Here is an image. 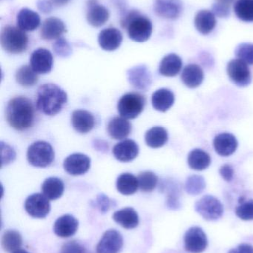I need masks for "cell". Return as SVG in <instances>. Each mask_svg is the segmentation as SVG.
I'll return each instance as SVG.
<instances>
[{
    "label": "cell",
    "instance_id": "6da1fadb",
    "mask_svg": "<svg viewBox=\"0 0 253 253\" xmlns=\"http://www.w3.org/2000/svg\"><path fill=\"white\" fill-rule=\"evenodd\" d=\"M6 117L7 123L13 129L19 131L27 130L34 123V105L30 99L24 96L13 98L7 104Z\"/></svg>",
    "mask_w": 253,
    "mask_h": 253
},
{
    "label": "cell",
    "instance_id": "7a4b0ae2",
    "mask_svg": "<svg viewBox=\"0 0 253 253\" xmlns=\"http://www.w3.org/2000/svg\"><path fill=\"white\" fill-rule=\"evenodd\" d=\"M67 102V93L56 84H44L37 90L36 105L45 115H56L62 111Z\"/></svg>",
    "mask_w": 253,
    "mask_h": 253
},
{
    "label": "cell",
    "instance_id": "3957f363",
    "mask_svg": "<svg viewBox=\"0 0 253 253\" xmlns=\"http://www.w3.org/2000/svg\"><path fill=\"white\" fill-rule=\"evenodd\" d=\"M122 26L127 29L129 38L137 42H144L151 37L152 23L136 10L129 11L121 21Z\"/></svg>",
    "mask_w": 253,
    "mask_h": 253
},
{
    "label": "cell",
    "instance_id": "277c9868",
    "mask_svg": "<svg viewBox=\"0 0 253 253\" xmlns=\"http://www.w3.org/2000/svg\"><path fill=\"white\" fill-rule=\"evenodd\" d=\"M28 38L25 31L14 26L4 27L1 33V44L5 51L19 54L28 47Z\"/></svg>",
    "mask_w": 253,
    "mask_h": 253
},
{
    "label": "cell",
    "instance_id": "5b68a950",
    "mask_svg": "<svg viewBox=\"0 0 253 253\" xmlns=\"http://www.w3.org/2000/svg\"><path fill=\"white\" fill-rule=\"evenodd\" d=\"M55 153L49 143L44 141H35L28 147L27 159L37 168H46L54 160Z\"/></svg>",
    "mask_w": 253,
    "mask_h": 253
},
{
    "label": "cell",
    "instance_id": "8992f818",
    "mask_svg": "<svg viewBox=\"0 0 253 253\" xmlns=\"http://www.w3.org/2000/svg\"><path fill=\"white\" fill-rule=\"evenodd\" d=\"M145 104V98L140 93H126L119 100L117 110L123 118L133 120L142 113Z\"/></svg>",
    "mask_w": 253,
    "mask_h": 253
},
{
    "label": "cell",
    "instance_id": "52a82bcc",
    "mask_svg": "<svg viewBox=\"0 0 253 253\" xmlns=\"http://www.w3.org/2000/svg\"><path fill=\"white\" fill-rule=\"evenodd\" d=\"M196 212L207 221H217L222 217L224 214V206L221 202L215 196H203L199 199L196 205Z\"/></svg>",
    "mask_w": 253,
    "mask_h": 253
},
{
    "label": "cell",
    "instance_id": "ba28073f",
    "mask_svg": "<svg viewBox=\"0 0 253 253\" xmlns=\"http://www.w3.org/2000/svg\"><path fill=\"white\" fill-rule=\"evenodd\" d=\"M227 71L230 80L238 87H247L251 84V71L248 64L241 59H233L229 62Z\"/></svg>",
    "mask_w": 253,
    "mask_h": 253
},
{
    "label": "cell",
    "instance_id": "9c48e42d",
    "mask_svg": "<svg viewBox=\"0 0 253 253\" xmlns=\"http://www.w3.org/2000/svg\"><path fill=\"white\" fill-rule=\"evenodd\" d=\"M49 199L43 194L34 193L27 198L25 208L30 216L34 218H44L50 212Z\"/></svg>",
    "mask_w": 253,
    "mask_h": 253
},
{
    "label": "cell",
    "instance_id": "30bf717a",
    "mask_svg": "<svg viewBox=\"0 0 253 253\" xmlns=\"http://www.w3.org/2000/svg\"><path fill=\"white\" fill-rule=\"evenodd\" d=\"M208 246L206 233L199 227H193L186 232L184 236V248L188 252L201 253Z\"/></svg>",
    "mask_w": 253,
    "mask_h": 253
},
{
    "label": "cell",
    "instance_id": "8fae6325",
    "mask_svg": "<svg viewBox=\"0 0 253 253\" xmlns=\"http://www.w3.org/2000/svg\"><path fill=\"white\" fill-rule=\"evenodd\" d=\"M123 245L122 235L115 230L105 232L96 247L97 253H119Z\"/></svg>",
    "mask_w": 253,
    "mask_h": 253
},
{
    "label": "cell",
    "instance_id": "7c38bea8",
    "mask_svg": "<svg viewBox=\"0 0 253 253\" xmlns=\"http://www.w3.org/2000/svg\"><path fill=\"white\" fill-rule=\"evenodd\" d=\"M91 159L83 153H74L70 155L64 161L65 170L71 175H81L86 173L90 169Z\"/></svg>",
    "mask_w": 253,
    "mask_h": 253
},
{
    "label": "cell",
    "instance_id": "4fadbf2b",
    "mask_svg": "<svg viewBox=\"0 0 253 253\" xmlns=\"http://www.w3.org/2000/svg\"><path fill=\"white\" fill-rule=\"evenodd\" d=\"M30 64L32 69L38 74H46L53 68V58L49 50L39 48L34 50L30 58Z\"/></svg>",
    "mask_w": 253,
    "mask_h": 253
},
{
    "label": "cell",
    "instance_id": "5bb4252c",
    "mask_svg": "<svg viewBox=\"0 0 253 253\" xmlns=\"http://www.w3.org/2000/svg\"><path fill=\"white\" fill-rule=\"evenodd\" d=\"M154 11L160 17L167 19H177L183 11L181 0H155Z\"/></svg>",
    "mask_w": 253,
    "mask_h": 253
},
{
    "label": "cell",
    "instance_id": "9a60e30c",
    "mask_svg": "<svg viewBox=\"0 0 253 253\" xmlns=\"http://www.w3.org/2000/svg\"><path fill=\"white\" fill-rule=\"evenodd\" d=\"M127 75L130 84L138 90L147 91L151 86L152 78L148 68L144 65L134 67L128 71Z\"/></svg>",
    "mask_w": 253,
    "mask_h": 253
},
{
    "label": "cell",
    "instance_id": "2e32d148",
    "mask_svg": "<svg viewBox=\"0 0 253 253\" xmlns=\"http://www.w3.org/2000/svg\"><path fill=\"white\" fill-rule=\"evenodd\" d=\"M123 42L122 33L117 28L102 30L98 36V43L101 48L106 51H114L120 47Z\"/></svg>",
    "mask_w": 253,
    "mask_h": 253
},
{
    "label": "cell",
    "instance_id": "e0dca14e",
    "mask_svg": "<svg viewBox=\"0 0 253 253\" xmlns=\"http://www.w3.org/2000/svg\"><path fill=\"white\" fill-rule=\"evenodd\" d=\"M86 19L93 27L102 26L109 19V12L106 7L100 4L96 0H91L87 4Z\"/></svg>",
    "mask_w": 253,
    "mask_h": 253
},
{
    "label": "cell",
    "instance_id": "ac0fdd59",
    "mask_svg": "<svg viewBox=\"0 0 253 253\" xmlns=\"http://www.w3.org/2000/svg\"><path fill=\"white\" fill-rule=\"evenodd\" d=\"M139 153V147L133 140L126 139L117 143L113 148V154L118 161L129 162L134 160Z\"/></svg>",
    "mask_w": 253,
    "mask_h": 253
},
{
    "label": "cell",
    "instance_id": "d6986e66",
    "mask_svg": "<svg viewBox=\"0 0 253 253\" xmlns=\"http://www.w3.org/2000/svg\"><path fill=\"white\" fill-rule=\"evenodd\" d=\"M65 32V26L61 19L56 17L46 19L40 29V37L45 40H56L60 38Z\"/></svg>",
    "mask_w": 253,
    "mask_h": 253
},
{
    "label": "cell",
    "instance_id": "ffe728a7",
    "mask_svg": "<svg viewBox=\"0 0 253 253\" xmlns=\"http://www.w3.org/2000/svg\"><path fill=\"white\" fill-rule=\"evenodd\" d=\"M71 124L79 133L86 134L95 126V117L92 113L85 110H77L71 115Z\"/></svg>",
    "mask_w": 253,
    "mask_h": 253
},
{
    "label": "cell",
    "instance_id": "44dd1931",
    "mask_svg": "<svg viewBox=\"0 0 253 253\" xmlns=\"http://www.w3.org/2000/svg\"><path fill=\"white\" fill-rule=\"evenodd\" d=\"M78 226V221L72 215H62L55 222L53 231L59 237L69 238L75 234Z\"/></svg>",
    "mask_w": 253,
    "mask_h": 253
},
{
    "label": "cell",
    "instance_id": "7402d4cb",
    "mask_svg": "<svg viewBox=\"0 0 253 253\" xmlns=\"http://www.w3.org/2000/svg\"><path fill=\"white\" fill-rule=\"evenodd\" d=\"M181 80L189 88L199 87L204 80V73L199 65L196 64L187 65L181 73Z\"/></svg>",
    "mask_w": 253,
    "mask_h": 253
},
{
    "label": "cell",
    "instance_id": "603a6c76",
    "mask_svg": "<svg viewBox=\"0 0 253 253\" xmlns=\"http://www.w3.org/2000/svg\"><path fill=\"white\" fill-rule=\"evenodd\" d=\"M215 151L221 156H229L236 152L238 141L236 137L230 133H221L215 137L213 141Z\"/></svg>",
    "mask_w": 253,
    "mask_h": 253
},
{
    "label": "cell",
    "instance_id": "cb8c5ba5",
    "mask_svg": "<svg viewBox=\"0 0 253 253\" xmlns=\"http://www.w3.org/2000/svg\"><path fill=\"white\" fill-rule=\"evenodd\" d=\"M194 23L199 32L203 35H207L210 34L216 26V16L210 10H200L195 16Z\"/></svg>",
    "mask_w": 253,
    "mask_h": 253
},
{
    "label": "cell",
    "instance_id": "d4e9b609",
    "mask_svg": "<svg viewBox=\"0 0 253 253\" xmlns=\"http://www.w3.org/2000/svg\"><path fill=\"white\" fill-rule=\"evenodd\" d=\"M132 131V125L127 119L114 117L108 125V132L110 136L115 140H123L127 138Z\"/></svg>",
    "mask_w": 253,
    "mask_h": 253
},
{
    "label": "cell",
    "instance_id": "484cf974",
    "mask_svg": "<svg viewBox=\"0 0 253 253\" xmlns=\"http://www.w3.org/2000/svg\"><path fill=\"white\" fill-rule=\"evenodd\" d=\"M175 102V95L169 89L162 88L153 93L152 103L153 108L160 112H166Z\"/></svg>",
    "mask_w": 253,
    "mask_h": 253
},
{
    "label": "cell",
    "instance_id": "4316f807",
    "mask_svg": "<svg viewBox=\"0 0 253 253\" xmlns=\"http://www.w3.org/2000/svg\"><path fill=\"white\" fill-rule=\"evenodd\" d=\"M113 219L123 228L128 230L135 228L139 224L138 213L132 208H123L114 212Z\"/></svg>",
    "mask_w": 253,
    "mask_h": 253
},
{
    "label": "cell",
    "instance_id": "83f0119b",
    "mask_svg": "<svg viewBox=\"0 0 253 253\" xmlns=\"http://www.w3.org/2000/svg\"><path fill=\"white\" fill-rule=\"evenodd\" d=\"M18 28L24 31H33L38 28L40 17L38 13L28 8L22 9L16 18Z\"/></svg>",
    "mask_w": 253,
    "mask_h": 253
},
{
    "label": "cell",
    "instance_id": "f1b7e54d",
    "mask_svg": "<svg viewBox=\"0 0 253 253\" xmlns=\"http://www.w3.org/2000/svg\"><path fill=\"white\" fill-rule=\"evenodd\" d=\"M182 59L175 53H170L165 56L160 62L159 71L165 77H175L182 68Z\"/></svg>",
    "mask_w": 253,
    "mask_h": 253
},
{
    "label": "cell",
    "instance_id": "f546056e",
    "mask_svg": "<svg viewBox=\"0 0 253 253\" xmlns=\"http://www.w3.org/2000/svg\"><path fill=\"white\" fill-rule=\"evenodd\" d=\"M187 162L191 169L196 171H202L209 168L212 159L209 153L204 150L194 149L189 153Z\"/></svg>",
    "mask_w": 253,
    "mask_h": 253
},
{
    "label": "cell",
    "instance_id": "4dcf8cb0",
    "mask_svg": "<svg viewBox=\"0 0 253 253\" xmlns=\"http://www.w3.org/2000/svg\"><path fill=\"white\" fill-rule=\"evenodd\" d=\"M41 189L43 194L49 200H56L63 194L65 185L59 178L51 177L45 180Z\"/></svg>",
    "mask_w": 253,
    "mask_h": 253
},
{
    "label": "cell",
    "instance_id": "1f68e13d",
    "mask_svg": "<svg viewBox=\"0 0 253 253\" xmlns=\"http://www.w3.org/2000/svg\"><path fill=\"white\" fill-rule=\"evenodd\" d=\"M169 139L168 132L162 126H154L149 129L145 134V141L152 148H160L163 147Z\"/></svg>",
    "mask_w": 253,
    "mask_h": 253
},
{
    "label": "cell",
    "instance_id": "d6a6232c",
    "mask_svg": "<svg viewBox=\"0 0 253 253\" xmlns=\"http://www.w3.org/2000/svg\"><path fill=\"white\" fill-rule=\"evenodd\" d=\"M139 188L138 178L130 173H123L117 180V189L121 194L130 196Z\"/></svg>",
    "mask_w": 253,
    "mask_h": 253
},
{
    "label": "cell",
    "instance_id": "836d02e7",
    "mask_svg": "<svg viewBox=\"0 0 253 253\" xmlns=\"http://www.w3.org/2000/svg\"><path fill=\"white\" fill-rule=\"evenodd\" d=\"M31 66L24 65L17 70L16 73V82L22 87H33L38 82V76Z\"/></svg>",
    "mask_w": 253,
    "mask_h": 253
},
{
    "label": "cell",
    "instance_id": "e575fe53",
    "mask_svg": "<svg viewBox=\"0 0 253 253\" xmlns=\"http://www.w3.org/2000/svg\"><path fill=\"white\" fill-rule=\"evenodd\" d=\"M22 244V236L16 230H7L3 235L1 246L6 252H14L17 251Z\"/></svg>",
    "mask_w": 253,
    "mask_h": 253
},
{
    "label": "cell",
    "instance_id": "d590c367",
    "mask_svg": "<svg viewBox=\"0 0 253 253\" xmlns=\"http://www.w3.org/2000/svg\"><path fill=\"white\" fill-rule=\"evenodd\" d=\"M234 12L241 20L253 22V0H237L234 4Z\"/></svg>",
    "mask_w": 253,
    "mask_h": 253
},
{
    "label": "cell",
    "instance_id": "8d00e7d4",
    "mask_svg": "<svg viewBox=\"0 0 253 253\" xmlns=\"http://www.w3.org/2000/svg\"><path fill=\"white\" fill-rule=\"evenodd\" d=\"M138 179L140 190L145 193L153 191L158 183L157 175L150 171L141 172L138 175Z\"/></svg>",
    "mask_w": 253,
    "mask_h": 253
},
{
    "label": "cell",
    "instance_id": "74e56055",
    "mask_svg": "<svg viewBox=\"0 0 253 253\" xmlns=\"http://www.w3.org/2000/svg\"><path fill=\"white\" fill-rule=\"evenodd\" d=\"M206 188L204 178L200 175H192L187 178L185 184V190L190 195H199Z\"/></svg>",
    "mask_w": 253,
    "mask_h": 253
},
{
    "label": "cell",
    "instance_id": "f35d334b",
    "mask_svg": "<svg viewBox=\"0 0 253 253\" xmlns=\"http://www.w3.org/2000/svg\"><path fill=\"white\" fill-rule=\"evenodd\" d=\"M235 54L238 59H241L248 65H253V44L242 43L239 44L235 50Z\"/></svg>",
    "mask_w": 253,
    "mask_h": 253
},
{
    "label": "cell",
    "instance_id": "ab89813d",
    "mask_svg": "<svg viewBox=\"0 0 253 253\" xmlns=\"http://www.w3.org/2000/svg\"><path fill=\"white\" fill-rule=\"evenodd\" d=\"M236 214L240 219L244 221L253 220V200L242 202L236 208Z\"/></svg>",
    "mask_w": 253,
    "mask_h": 253
},
{
    "label": "cell",
    "instance_id": "60d3db41",
    "mask_svg": "<svg viewBox=\"0 0 253 253\" xmlns=\"http://www.w3.org/2000/svg\"><path fill=\"white\" fill-rule=\"evenodd\" d=\"M60 253H93L86 249L81 243L72 241L65 243L61 249Z\"/></svg>",
    "mask_w": 253,
    "mask_h": 253
},
{
    "label": "cell",
    "instance_id": "b9f144b4",
    "mask_svg": "<svg viewBox=\"0 0 253 253\" xmlns=\"http://www.w3.org/2000/svg\"><path fill=\"white\" fill-rule=\"evenodd\" d=\"M53 50L58 56L67 57L71 53V48L68 42L64 38L58 39L53 44Z\"/></svg>",
    "mask_w": 253,
    "mask_h": 253
},
{
    "label": "cell",
    "instance_id": "7bdbcfd3",
    "mask_svg": "<svg viewBox=\"0 0 253 253\" xmlns=\"http://www.w3.org/2000/svg\"><path fill=\"white\" fill-rule=\"evenodd\" d=\"M1 164L2 166L4 165H7L14 160L16 158V153L14 150L8 144L1 142Z\"/></svg>",
    "mask_w": 253,
    "mask_h": 253
},
{
    "label": "cell",
    "instance_id": "ee69618b",
    "mask_svg": "<svg viewBox=\"0 0 253 253\" xmlns=\"http://www.w3.org/2000/svg\"><path fill=\"white\" fill-rule=\"evenodd\" d=\"M97 206L102 213H106L111 207V200L104 194L98 195L96 199Z\"/></svg>",
    "mask_w": 253,
    "mask_h": 253
},
{
    "label": "cell",
    "instance_id": "f6af8a7d",
    "mask_svg": "<svg viewBox=\"0 0 253 253\" xmlns=\"http://www.w3.org/2000/svg\"><path fill=\"white\" fill-rule=\"evenodd\" d=\"M212 13L218 17L227 18L230 15V8L215 3L212 6Z\"/></svg>",
    "mask_w": 253,
    "mask_h": 253
},
{
    "label": "cell",
    "instance_id": "bcb514c9",
    "mask_svg": "<svg viewBox=\"0 0 253 253\" xmlns=\"http://www.w3.org/2000/svg\"><path fill=\"white\" fill-rule=\"evenodd\" d=\"M220 174L225 181H231L234 175L233 167L230 165H224L220 168Z\"/></svg>",
    "mask_w": 253,
    "mask_h": 253
},
{
    "label": "cell",
    "instance_id": "7dc6e473",
    "mask_svg": "<svg viewBox=\"0 0 253 253\" xmlns=\"http://www.w3.org/2000/svg\"><path fill=\"white\" fill-rule=\"evenodd\" d=\"M228 253H253V247L248 244H242L237 248L230 250Z\"/></svg>",
    "mask_w": 253,
    "mask_h": 253
},
{
    "label": "cell",
    "instance_id": "c3c4849f",
    "mask_svg": "<svg viewBox=\"0 0 253 253\" xmlns=\"http://www.w3.org/2000/svg\"><path fill=\"white\" fill-rule=\"evenodd\" d=\"M38 8L43 13H50L52 10L51 3V1H46V0H43V1L40 0L38 1Z\"/></svg>",
    "mask_w": 253,
    "mask_h": 253
},
{
    "label": "cell",
    "instance_id": "681fc988",
    "mask_svg": "<svg viewBox=\"0 0 253 253\" xmlns=\"http://www.w3.org/2000/svg\"><path fill=\"white\" fill-rule=\"evenodd\" d=\"M216 4H220V5L224 6V7H229L230 8V6L233 4L235 0H215Z\"/></svg>",
    "mask_w": 253,
    "mask_h": 253
},
{
    "label": "cell",
    "instance_id": "f907efd6",
    "mask_svg": "<svg viewBox=\"0 0 253 253\" xmlns=\"http://www.w3.org/2000/svg\"><path fill=\"white\" fill-rule=\"evenodd\" d=\"M51 2L56 6H62L66 4L70 0H50Z\"/></svg>",
    "mask_w": 253,
    "mask_h": 253
},
{
    "label": "cell",
    "instance_id": "816d5d0a",
    "mask_svg": "<svg viewBox=\"0 0 253 253\" xmlns=\"http://www.w3.org/2000/svg\"><path fill=\"white\" fill-rule=\"evenodd\" d=\"M12 253H28V251H25V250L19 249L17 251H14Z\"/></svg>",
    "mask_w": 253,
    "mask_h": 253
}]
</instances>
